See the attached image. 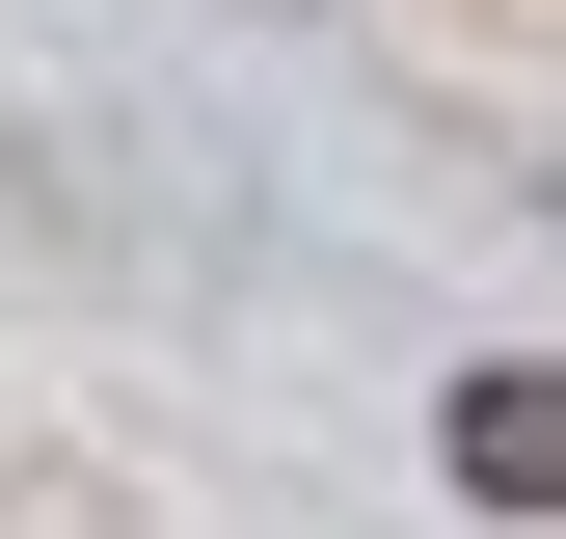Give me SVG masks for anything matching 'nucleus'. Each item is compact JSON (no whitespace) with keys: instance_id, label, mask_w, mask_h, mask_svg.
Instances as JSON below:
<instances>
[{"instance_id":"1","label":"nucleus","mask_w":566,"mask_h":539,"mask_svg":"<svg viewBox=\"0 0 566 539\" xmlns=\"http://www.w3.org/2000/svg\"><path fill=\"white\" fill-rule=\"evenodd\" d=\"M459 486H485V512H539V486H566V378H539V351H513V378H459Z\"/></svg>"}]
</instances>
